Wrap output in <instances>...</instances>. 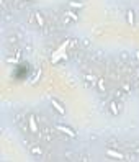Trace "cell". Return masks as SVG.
Returning a JSON list of instances; mask_svg holds the SVG:
<instances>
[{
    "instance_id": "4fadbf2b",
    "label": "cell",
    "mask_w": 139,
    "mask_h": 162,
    "mask_svg": "<svg viewBox=\"0 0 139 162\" xmlns=\"http://www.w3.org/2000/svg\"><path fill=\"white\" fill-rule=\"evenodd\" d=\"M85 79H87L89 82H95V77L93 76H85Z\"/></svg>"
},
{
    "instance_id": "5b68a950",
    "label": "cell",
    "mask_w": 139,
    "mask_h": 162,
    "mask_svg": "<svg viewBox=\"0 0 139 162\" xmlns=\"http://www.w3.org/2000/svg\"><path fill=\"white\" fill-rule=\"evenodd\" d=\"M28 125H30L31 133H38V125H36V118L35 116H28Z\"/></svg>"
},
{
    "instance_id": "2e32d148",
    "label": "cell",
    "mask_w": 139,
    "mask_h": 162,
    "mask_svg": "<svg viewBox=\"0 0 139 162\" xmlns=\"http://www.w3.org/2000/svg\"><path fill=\"white\" fill-rule=\"evenodd\" d=\"M33 2H35V0H33Z\"/></svg>"
},
{
    "instance_id": "7c38bea8",
    "label": "cell",
    "mask_w": 139,
    "mask_h": 162,
    "mask_svg": "<svg viewBox=\"0 0 139 162\" xmlns=\"http://www.w3.org/2000/svg\"><path fill=\"white\" fill-rule=\"evenodd\" d=\"M31 152H33V154H41V149H38V147H33V149H31Z\"/></svg>"
},
{
    "instance_id": "30bf717a",
    "label": "cell",
    "mask_w": 139,
    "mask_h": 162,
    "mask_svg": "<svg viewBox=\"0 0 139 162\" xmlns=\"http://www.w3.org/2000/svg\"><path fill=\"white\" fill-rule=\"evenodd\" d=\"M65 15L70 16L72 20H79V18H77V15H74V12H65Z\"/></svg>"
},
{
    "instance_id": "8fae6325",
    "label": "cell",
    "mask_w": 139,
    "mask_h": 162,
    "mask_svg": "<svg viewBox=\"0 0 139 162\" xmlns=\"http://www.w3.org/2000/svg\"><path fill=\"white\" fill-rule=\"evenodd\" d=\"M111 112H113V115H118V110H116V103H111Z\"/></svg>"
},
{
    "instance_id": "9a60e30c",
    "label": "cell",
    "mask_w": 139,
    "mask_h": 162,
    "mask_svg": "<svg viewBox=\"0 0 139 162\" xmlns=\"http://www.w3.org/2000/svg\"><path fill=\"white\" fill-rule=\"evenodd\" d=\"M138 77H139V72H138Z\"/></svg>"
},
{
    "instance_id": "8992f818",
    "label": "cell",
    "mask_w": 139,
    "mask_h": 162,
    "mask_svg": "<svg viewBox=\"0 0 139 162\" xmlns=\"http://www.w3.org/2000/svg\"><path fill=\"white\" fill-rule=\"evenodd\" d=\"M126 20H128V23L131 26L134 25V12L133 10H128V12H126Z\"/></svg>"
},
{
    "instance_id": "5bb4252c",
    "label": "cell",
    "mask_w": 139,
    "mask_h": 162,
    "mask_svg": "<svg viewBox=\"0 0 139 162\" xmlns=\"http://www.w3.org/2000/svg\"><path fill=\"white\" fill-rule=\"evenodd\" d=\"M136 152H139V147H138V149H136Z\"/></svg>"
},
{
    "instance_id": "9c48e42d",
    "label": "cell",
    "mask_w": 139,
    "mask_h": 162,
    "mask_svg": "<svg viewBox=\"0 0 139 162\" xmlns=\"http://www.w3.org/2000/svg\"><path fill=\"white\" fill-rule=\"evenodd\" d=\"M97 84H98V88L102 92H105V82H103V79H98V80H97Z\"/></svg>"
},
{
    "instance_id": "277c9868",
    "label": "cell",
    "mask_w": 139,
    "mask_h": 162,
    "mask_svg": "<svg viewBox=\"0 0 139 162\" xmlns=\"http://www.w3.org/2000/svg\"><path fill=\"white\" fill-rule=\"evenodd\" d=\"M106 154H108L110 157L119 159V161H124V159H126V157H124V154H121V152H118V151H113V149H106Z\"/></svg>"
},
{
    "instance_id": "3957f363",
    "label": "cell",
    "mask_w": 139,
    "mask_h": 162,
    "mask_svg": "<svg viewBox=\"0 0 139 162\" xmlns=\"http://www.w3.org/2000/svg\"><path fill=\"white\" fill-rule=\"evenodd\" d=\"M51 105H52V108H54L56 112L59 113V115H65V108L62 105H61L57 100H54V98H51Z\"/></svg>"
},
{
    "instance_id": "ba28073f",
    "label": "cell",
    "mask_w": 139,
    "mask_h": 162,
    "mask_svg": "<svg viewBox=\"0 0 139 162\" xmlns=\"http://www.w3.org/2000/svg\"><path fill=\"white\" fill-rule=\"evenodd\" d=\"M69 7H72V8H82L84 3H80V2H69Z\"/></svg>"
},
{
    "instance_id": "7a4b0ae2",
    "label": "cell",
    "mask_w": 139,
    "mask_h": 162,
    "mask_svg": "<svg viewBox=\"0 0 139 162\" xmlns=\"http://www.w3.org/2000/svg\"><path fill=\"white\" fill-rule=\"evenodd\" d=\"M56 128H57V131H61V133H64V134H67L69 137H75V136H77L74 129H70V128H67V126H62V125H57Z\"/></svg>"
},
{
    "instance_id": "52a82bcc",
    "label": "cell",
    "mask_w": 139,
    "mask_h": 162,
    "mask_svg": "<svg viewBox=\"0 0 139 162\" xmlns=\"http://www.w3.org/2000/svg\"><path fill=\"white\" fill-rule=\"evenodd\" d=\"M36 21H38V25H40L41 28L44 26V18H43V15H41V13H36Z\"/></svg>"
},
{
    "instance_id": "6da1fadb",
    "label": "cell",
    "mask_w": 139,
    "mask_h": 162,
    "mask_svg": "<svg viewBox=\"0 0 139 162\" xmlns=\"http://www.w3.org/2000/svg\"><path fill=\"white\" fill-rule=\"evenodd\" d=\"M69 46V41H64L62 44L57 48V49L52 52V57H51V61L52 62H59L61 59H67V56H65V48Z\"/></svg>"
}]
</instances>
